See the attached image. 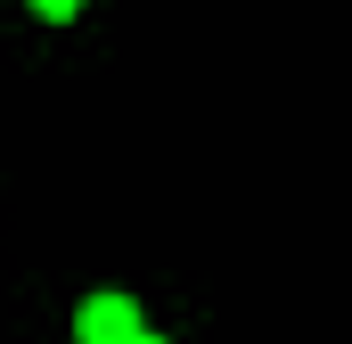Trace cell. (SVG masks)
Masks as SVG:
<instances>
[{
    "instance_id": "6da1fadb",
    "label": "cell",
    "mask_w": 352,
    "mask_h": 344,
    "mask_svg": "<svg viewBox=\"0 0 352 344\" xmlns=\"http://www.w3.org/2000/svg\"><path fill=\"white\" fill-rule=\"evenodd\" d=\"M131 336H148L131 295H90L82 312H74V344H131Z\"/></svg>"
},
{
    "instance_id": "7a4b0ae2",
    "label": "cell",
    "mask_w": 352,
    "mask_h": 344,
    "mask_svg": "<svg viewBox=\"0 0 352 344\" xmlns=\"http://www.w3.org/2000/svg\"><path fill=\"white\" fill-rule=\"evenodd\" d=\"M33 8H41V17H50V25H66V17H74V8H82V0H33Z\"/></svg>"
},
{
    "instance_id": "3957f363",
    "label": "cell",
    "mask_w": 352,
    "mask_h": 344,
    "mask_svg": "<svg viewBox=\"0 0 352 344\" xmlns=\"http://www.w3.org/2000/svg\"><path fill=\"white\" fill-rule=\"evenodd\" d=\"M131 344H164V336H131Z\"/></svg>"
}]
</instances>
